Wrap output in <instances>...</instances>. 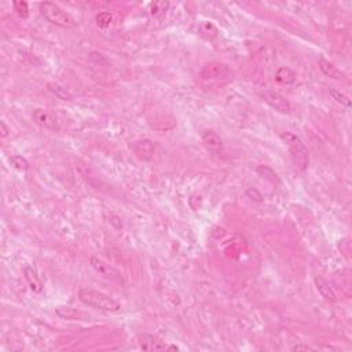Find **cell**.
Listing matches in <instances>:
<instances>
[{
	"mask_svg": "<svg viewBox=\"0 0 352 352\" xmlns=\"http://www.w3.org/2000/svg\"><path fill=\"white\" fill-rule=\"evenodd\" d=\"M79 299L83 304L88 307H93L96 310L102 311H110V313H119L121 310V306L117 300L107 296L105 293L88 289V288H81L79 290Z\"/></svg>",
	"mask_w": 352,
	"mask_h": 352,
	"instance_id": "1",
	"label": "cell"
},
{
	"mask_svg": "<svg viewBox=\"0 0 352 352\" xmlns=\"http://www.w3.org/2000/svg\"><path fill=\"white\" fill-rule=\"evenodd\" d=\"M281 139L284 140L286 146L289 147V152H290L293 162L296 164V166L303 171L307 169V166L310 164V156H308V150H307L306 145L303 143V140L292 132L281 133Z\"/></svg>",
	"mask_w": 352,
	"mask_h": 352,
	"instance_id": "2",
	"label": "cell"
},
{
	"mask_svg": "<svg viewBox=\"0 0 352 352\" xmlns=\"http://www.w3.org/2000/svg\"><path fill=\"white\" fill-rule=\"evenodd\" d=\"M40 14L55 27L66 28V29L74 27V20L72 18V15L53 1L41 3L40 4Z\"/></svg>",
	"mask_w": 352,
	"mask_h": 352,
	"instance_id": "3",
	"label": "cell"
},
{
	"mask_svg": "<svg viewBox=\"0 0 352 352\" xmlns=\"http://www.w3.org/2000/svg\"><path fill=\"white\" fill-rule=\"evenodd\" d=\"M199 76L204 80H224L230 76V69L223 62H209L202 67Z\"/></svg>",
	"mask_w": 352,
	"mask_h": 352,
	"instance_id": "4",
	"label": "cell"
},
{
	"mask_svg": "<svg viewBox=\"0 0 352 352\" xmlns=\"http://www.w3.org/2000/svg\"><path fill=\"white\" fill-rule=\"evenodd\" d=\"M261 98L264 99L266 103L275 109L279 113H289L292 110L290 102L286 99L284 95L275 93V91H264L261 94Z\"/></svg>",
	"mask_w": 352,
	"mask_h": 352,
	"instance_id": "5",
	"label": "cell"
},
{
	"mask_svg": "<svg viewBox=\"0 0 352 352\" xmlns=\"http://www.w3.org/2000/svg\"><path fill=\"white\" fill-rule=\"evenodd\" d=\"M90 263H91L94 270L98 274H100L102 277L113 279V281H121V275H120L119 271L114 267L110 266V264H107L105 260L99 259L98 256H91Z\"/></svg>",
	"mask_w": 352,
	"mask_h": 352,
	"instance_id": "6",
	"label": "cell"
},
{
	"mask_svg": "<svg viewBox=\"0 0 352 352\" xmlns=\"http://www.w3.org/2000/svg\"><path fill=\"white\" fill-rule=\"evenodd\" d=\"M32 119L37 126L44 128V129H48V131H58L60 129L58 121L55 120L53 114L48 113L44 109H36L32 114Z\"/></svg>",
	"mask_w": 352,
	"mask_h": 352,
	"instance_id": "7",
	"label": "cell"
},
{
	"mask_svg": "<svg viewBox=\"0 0 352 352\" xmlns=\"http://www.w3.org/2000/svg\"><path fill=\"white\" fill-rule=\"evenodd\" d=\"M133 153L142 161H149L152 160L154 154V143L149 139L136 140L133 143Z\"/></svg>",
	"mask_w": 352,
	"mask_h": 352,
	"instance_id": "8",
	"label": "cell"
},
{
	"mask_svg": "<svg viewBox=\"0 0 352 352\" xmlns=\"http://www.w3.org/2000/svg\"><path fill=\"white\" fill-rule=\"evenodd\" d=\"M201 140H202L204 146L212 153H219L223 149V140L213 131H204L201 135Z\"/></svg>",
	"mask_w": 352,
	"mask_h": 352,
	"instance_id": "9",
	"label": "cell"
},
{
	"mask_svg": "<svg viewBox=\"0 0 352 352\" xmlns=\"http://www.w3.org/2000/svg\"><path fill=\"white\" fill-rule=\"evenodd\" d=\"M139 346L143 351H165L168 350L165 343H162L161 340L154 337L152 334H143L139 337Z\"/></svg>",
	"mask_w": 352,
	"mask_h": 352,
	"instance_id": "10",
	"label": "cell"
},
{
	"mask_svg": "<svg viewBox=\"0 0 352 352\" xmlns=\"http://www.w3.org/2000/svg\"><path fill=\"white\" fill-rule=\"evenodd\" d=\"M318 64H319V69L322 70V73L325 74V76H327V77H330V79H334V80L346 79V74L343 73L339 67L334 66V64H332L330 61L325 60V58H319Z\"/></svg>",
	"mask_w": 352,
	"mask_h": 352,
	"instance_id": "11",
	"label": "cell"
},
{
	"mask_svg": "<svg viewBox=\"0 0 352 352\" xmlns=\"http://www.w3.org/2000/svg\"><path fill=\"white\" fill-rule=\"evenodd\" d=\"M315 286H317V289H318L319 294H320L323 299L327 300V301H330V303L337 301L336 293H334V290L330 288V285L326 282L325 278H322V277H315Z\"/></svg>",
	"mask_w": 352,
	"mask_h": 352,
	"instance_id": "12",
	"label": "cell"
},
{
	"mask_svg": "<svg viewBox=\"0 0 352 352\" xmlns=\"http://www.w3.org/2000/svg\"><path fill=\"white\" fill-rule=\"evenodd\" d=\"M24 274H25V278H27L28 284L31 286V290L33 293L41 292L43 285H41V281H40L39 275H37V273L34 271L33 268H32V267H27Z\"/></svg>",
	"mask_w": 352,
	"mask_h": 352,
	"instance_id": "13",
	"label": "cell"
},
{
	"mask_svg": "<svg viewBox=\"0 0 352 352\" xmlns=\"http://www.w3.org/2000/svg\"><path fill=\"white\" fill-rule=\"evenodd\" d=\"M55 314L62 319H69V320H74V319H83L84 315L77 311L76 308L67 306H60L55 308Z\"/></svg>",
	"mask_w": 352,
	"mask_h": 352,
	"instance_id": "14",
	"label": "cell"
},
{
	"mask_svg": "<svg viewBox=\"0 0 352 352\" xmlns=\"http://www.w3.org/2000/svg\"><path fill=\"white\" fill-rule=\"evenodd\" d=\"M47 88H48L58 99L67 100V102L73 100V95L69 93L65 87H62L61 84H58V83H48V84H47Z\"/></svg>",
	"mask_w": 352,
	"mask_h": 352,
	"instance_id": "15",
	"label": "cell"
},
{
	"mask_svg": "<svg viewBox=\"0 0 352 352\" xmlns=\"http://www.w3.org/2000/svg\"><path fill=\"white\" fill-rule=\"evenodd\" d=\"M275 79L281 84H292L296 81V73L293 72L290 67H279L275 73Z\"/></svg>",
	"mask_w": 352,
	"mask_h": 352,
	"instance_id": "16",
	"label": "cell"
},
{
	"mask_svg": "<svg viewBox=\"0 0 352 352\" xmlns=\"http://www.w3.org/2000/svg\"><path fill=\"white\" fill-rule=\"evenodd\" d=\"M169 8V3L165 0H159V1H154L150 4V14L153 17H161L168 11Z\"/></svg>",
	"mask_w": 352,
	"mask_h": 352,
	"instance_id": "17",
	"label": "cell"
},
{
	"mask_svg": "<svg viewBox=\"0 0 352 352\" xmlns=\"http://www.w3.org/2000/svg\"><path fill=\"white\" fill-rule=\"evenodd\" d=\"M256 171H257V173H259L261 178H264V179H267L268 182H271V183H279L278 175L274 172L270 166L260 165V166H257V169H256Z\"/></svg>",
	"mask_w": 352,
	"mask_h": 352,
	"instance_id": "18",
	"label": "cell"
},
{
	"mask_svg": "<svg viewBox=\"0 0 352 352\" xmlns=\"http://www.w3.org/2000/svg\"><path fill=\"white\" fill-rule=\"evenodd\" d=\"M10 164H11L15 169L21 171V172H25V171H28V168H29V162H28L27 160L24 159L22 156H11V157H10Z\"/></svg>",
	"mask_w": 352,
	"mask_h": 352,
	"instance_id": "19",
	"label": "cell"
},
{
	"mask_svg": "<svg viewBox=\"0 0 352 352\" xmlns=\"http://www.w3.org/2000/svg\"><path fill=\"white\" fill-rule=\"evenodd\" d=\"M95 21H96V25H98V27L105 29V28L110 27V24L113 22V17L110 15V13H107V11H102V13L96 14Z\"/></svg>",
	"mask_w": 352,
	"mask_h": 352,
	"instance_id": "20",
	"label": "cell"
},
{
	"mask_svg": "<svg viewBox=\"0 0 352 352\" xmlns=\"http://www.w3.org/2000/svg\"><path fill=\"white\" fill-rule=\"evenodd\" d=\"M14 10L24 20H27L28 17H29V6H28L27 1H22V0L21 1H14Z\"/></svg>",
	"mask_w": 352,
	"mask_h": 352,
	"instance_id": "21",
	"label": "cell"
},
{
	"mask_svg": "<svg viewBox=\"0 0 352 352\" xmlns=\"http://www.w3.org/2000/svg\"><path fill=\"white\" fill-rule=\"evenodd\" d=\"M330 95H332L333 99L336 100V102H339V103H341L343 106H347V107L351 106V100H350V98H348L347 95H344V94H341L340 91H337V90L330 88Z\"/></svg>",
	"mask_w": 352,
	"mask_h": 352,
	"instance_id": "22",
	"label": "cell"
},
{
	"mask_svg": "<svg viewBox=\"0 0 352 352\" xmlns=\"http://www.w3.org/2000/svg\"><path fill=\"white\" fill-rule=\"evenodd\" d=\"M245 194L248 198H251L252 201H255V202H263V201H264L263 194L260 193L257 189H255V187H249L245 192Z\"/></svg>",
	"mask_w": 352,
	"mask_h": 352,
	"instance_id": "23",
	"label": "cell"
},
{
	"mask_svg": "<svg viewBox=\"0 0 352 352\" xmlns=\"http://www.w3.org/2000/svg\"><path fill=\"white\" fill-rule=\"evenodd\" d=\"M201 31H202V33L206 34V36L211 37V39H213V37L218 36V29L213 27L212 24H209V22H205V24L201 27Z\"/></svg>",
	"mask_w": 352,
	"mask_h": 352,
	"instance_id": "24",
	"label": "cell"
},
{
	"mask_svg": "<svg viewBox=\"0 0 352 352\" xmlns=\"http://www.w3.org/2000/svg\"><path fill=\"white\" fill-rule=\"evenodd\" d=\"M292 351H314L313 347L306 346V344H297L292 348Z\"/></svg>",
	"mask_w": 352,
	"mask_h": 352,
	"instance_id": "25",
	"label": "cell"
},
{
	"mask_svg": "<svg viewBox=\"0 0 352 352\" xmlns=\"http://www.w3.org/2000/svg\"><path fill=\"white\" fill-rule=\"evenodd\" d=\"M0 128H1V136H3V138H7V136H8V133H10V129L7 128L6 123H4V121H1V123H0Z\"/></svg>",
	"mask_w": 352,
	"mask_h": 352,
	"instance_id": "26",
	"label": "cell"
}]
</instances>
